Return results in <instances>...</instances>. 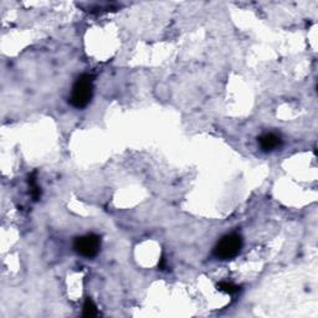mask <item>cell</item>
<instances>
[{"instance_id": "6da1fadb", "label": "cell", "mask_w": 318, "mask_h": 318, "mask_svg": "<svg viewBox=\"0 0 318 318\" xmlns=\"http://www.w3.org/2000/svg\"><path fill=\"white\" fill-rule=\"evenodd\" d=\"M93 79L91 75H81L74 84L70 103L75 108H85L92 99Z\"/></svg>"}, {"instance_id": "7a4b0ae2", "label": "cell", "mask_w": 318, "mask_h": 318, "mask_svg": "<svg viewBox=\"0 0 318 318\" xmlns=\"http://www.w3.org/2000/svg\"><path fill=\"white\" fill-rule=\"evenodd\" d=\"M242 248V239L237 234H229L222 237L214 248V256L220 260H230L237 256Z\"/></svg>"}, {"instance_id": "3957f363", "label": "cell", "mask_w": 318, "mask_h": 318, "mask_svg": "<svg viewBox=\"0 0 318 318\" xmlns=\"http://www.w3.org/2000/svg\"><path fill=\"white\" fill-rule=\"evenodd\" d=\"M100 248H101V239L96 234H87L85 236H79L74 242V249L79 255L87 257H94L99 254Z\"/></svg>"}, {"instance_id": "277c9868", "label": "cell", "mask_w": 318, "mask_h": 318, "mask_svg": "<svg viewBox=\"0 0 318 318\" xmlns=\"http://www.w3.org/2000/svg\"><path fill=\"white\" fill-rule=\"evenodd\" d=\"M260 147L263 152H270L279 148L282 144V140L275 133H266L259 138Z\"/></svg>"}, {"instance_id": "5b68a950", "label": "cell", "mask_w": 318, "mask_h": 318, "mask_svg": "<svg viewBox=\"0 0 318 318\" xmlns=\"http://www.w3.org/2000/svg\"><path fill=\"white\" fill-rule=\"evenodd\" d=\"M29 185H30L31 195H33L34 200H39L40 197H41V189L36 183V172L29 176Z\"/></svg>"}, {"instance_id": "8992f818", "label": "cell", "mask_w": 318, "mask_h": 318, "mask_svg": "<svg viewBox=\"0 0 318 318\" xmlns=\"http://www.w3.org/2000/svg\"><path fill=\"white\" fill-rule=\"evenodd\" d=\"M97 313H99V312H97L96 305H94V302L90 299V297H87L84 303V317L91 318L97 316Z\"/></svg>"}, {"instance_id": "52a82bcc", "label": "cell", "mask_w": 318, "mask_h": 318, "mask_svg": "<svg viewBox=\"0 0 318 318\" xmlns=\"http://www.w3.org/2000/svg\"><path fill=\"white\" fill-rule=\"evenodd\" d=\"M217 288H219L220 291L225 292V293H229V295L237 293L240 290L239 286L234 285V283H231V282H220L219 285H217Z\"/></svg>"}]
</instances>
